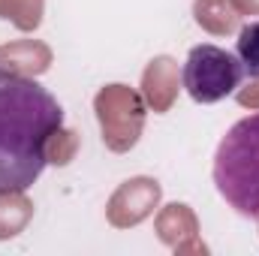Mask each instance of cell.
<instances>
[{
  "instance_id": "obj_1",
  "label": "cell",
  "mask_w": 259,
  "mask_h": 256,
  "mask_svg": "<svg viewBox=\"0 0 259 256\" xmlns=\"http://www.w3.org/2000/svg\"><path fill=\"white\" fill-rule=\"evenodd\" d=\"M64 109L36 78L0 66V196L24 193L49 163Z\"/></svg>"
},
{
  "instance_id": "obj_2",
  "label": "cell",
  "mask_w": 259,
  "mask_h": 256,
  "mask_svg": "<svg viewBox=\"0 0 259 256\" xmlns=\"http://www.w3.org/2000/svg\"><path fill=\"white\" fill-rule=\"evenodd\" d=\"M214 187L241 217H259V115L226 130L214 154Z\"/></svg>"
},
{
  "instance_id": "obj_3",
  "label": "cell",
  "mask_w": 259,
  "mask_h": 256,
  "mask_svg": "<svg viewBox=\"0 0 259 256\" xmlns=\"http://www.w3.org/2000/svg\"><path fill=\"white\" fill-rule=\"evenodd\" d=\"M241 78H244L241 61L232 52L211 46V42L193 46L187 61H184V69H181L184 91L190 94V100L202 103V106H211V103L232 97L238 91Z\"/></svg>"
},
{
  "instance_id": "obj_4",
  "label": "cell",
  "mask_w": 259,
  "mask_h": 256,
  "mask_svg": "<svg viewBox=\"0 0 259 256\" xmlns=\"http://www.w3.org/2000/svg\"><path fill=\"white\" fill-rule=\"evenodd\" d=\"M235 58L244 66V75L259 78V21H250L241 27L235 39Z\"/></svg>"
}]
</instances>
